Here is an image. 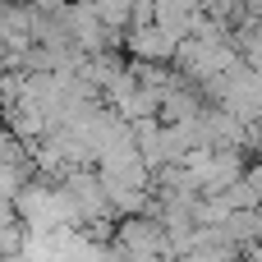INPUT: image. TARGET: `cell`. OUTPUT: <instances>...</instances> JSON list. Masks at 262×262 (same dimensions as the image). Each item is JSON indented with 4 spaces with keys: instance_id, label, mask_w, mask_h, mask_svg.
Here are the masks:
<instances>
[{
    "instance_id": "cell-1",
    "label": "cell",
    "mask_w": 262,
    "mask_h": 262,
    "mask_svg": "<svg viewBox=\"0 0 262 262\" xmlns=\"http://www.w3.org/2000/svg\"><path fill=\"white\" fill-rule=\"evenodd\" d=\"M180 41H184V37H175L166 23L129 28V51H134V60H143V64H170L175 51H180Z\"/></svg>"
}]
</instances>
